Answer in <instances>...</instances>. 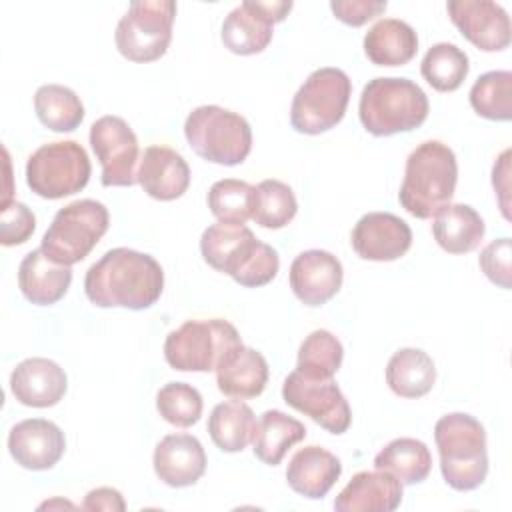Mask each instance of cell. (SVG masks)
Wrapping results in <instances>:
<instances>
[{
	"instance_id": "cell-1",
	"label": "cell",
	"mask_w": 512,
	"mask_h": 512,
	"mask_svg": "<svg viewBox=\"0 0 512 512\" xmlns=\"http://www.w3.org/2000/svg\"><path fill=\"white\" fill-rule=\"evenodd\" d=\"M164 290V272L154 256L112 248L84 276V292L98 308L144 310L156 304Z\"/></svg>"
},
{
	"instance_id": "cell-2",
	"label": "cell",
	"mask_w": 512,
	"mask_h": 512,
	"mask_svg": "<svg viewBox=\"0 0 512 512\" xmlns=\"http://www.w3.org/2000/svg\"><path fill=\"white\" fill-rule=\"evenodd\" d=\"M200 252L208 266L228 274L246 288H258L276 278L278 252L260 242L246 226L212 224L200 236Z\"/></svg>"
},
{
	"instance_id": "cell-3",
	"label": "cell",
	"mask_w": 512,
	"mask_h": 512,
	"mask_svg": "<svg viewBox=\"0 0 512 512\" xmlns=\"http://www.w3.org/2000/svg\"><path fill=\"white\" fill-rule=\"evenodd\" d=\"M456 180L458 164L452 148L440 140H426L406 158L398 200L414 218H434L450 204Z\"/></svg>"
},
{
	"instance_id": "cell-4",
	"label": "cell",
	"mask_w": 512,
	"mask_h": 512,
	"mask_svg": "<svg viewBox=\"0 0 512 512\" xmlns=\"http://www.w3.org/2000/svg\"><path fill=\"white\" fill-rule=\"evenodd\" d=\"M428 108V96L416 82L396 76H378L362 88L358 116L366 132L392 136L418 128L426 120Z\"/></svg>"
},
{
	"instance_id": "cell-5",
	"label": "cell",
	"mask_w": 512,
	"mask_h": 512,
	"mask_svg": "<svg viewBox=\"0 0 512 512\" xmlns=\"http://www.w3.org/2000/svg\"><path fill=\"white\" fill-rule=\"evenodd\" d=\"M440 470L446 484L458 492L478 488L488 474L484 426L470 414L452 412L434 426Z\"/></svg>"
},
{
	"instance_id": "cell-6",
	"label": "cell",
	"mask_w": 512,
	"mask_h": 512,
	"mask_svg": "<svg viewBox=\"0 0 512 512\" xmlns=\"http://www.w3.org/2000/svg\"><path fill=\"white\" fill-rule=\"evenodd\" d=\"M184 136L190 148L212 164H242L252 150L248 120L216 104L194 108L184 122Z\"/></svg>"
},
{
	"instance_id": "cell-7",
	"label": "cell",
	"mask_w": 512,
	"mask_h": 512,
	"mask_svg": "<svg viewBox=\"0 0 512 512\" xmlns=\"http://www.w3.org/2000/svg\"><path fill=\"white\" fill-rule=\"evenodd\" d=\"M108 208L92 198H82L60 208L42 236V250L58 264L72 266L84 260L106 234Z\"/></svg>"
},
{
	"instance_id": "cell-8",
	"label": "cell",
	"mask_w": 512,
	"mask_h": 512,
	"mask_svg": "<svg viewBox=\"0 0 512 512\" xmlns=\"http://www.w3.org/2000/svg\"><path fill=\"white\" fill-rule=\"evenodd\" d=\"M352 94L350 78L340 68L314 70L292 98L290 124L300 134H320L334 128L346 112Z\"/></svg>"
},
{
	"instance_id": "cell-9",
	"label": "cell",
	"mask_w": 512,
	"mask_h": 512,
	"mask_svg": "<svg viewBox=\"0 0 512 512\" xmlns=\"http://www.w3.org/2000/svg\"><path fill=\"white\" fill-rule=\"evenodd\" d=\"M236 344H242V340L228 320H186L168 332L164 358L180 372H210L216 370L222 356Z\"/></svg>"
},
{
	"instance_id": "cell-10",
	"label": "cell",
	"mask_w": 512,
	"mask_h": 512,
	"mask_svg": "<svg viewBox=\"0 0 512 512\" xmlns=\"http://www.w3.org/2000/svg\"><path fill=\"white\" fill-rule=\"evenodd\" d=\"M90 158L76 140L42 144L26 162V184L42 198L58 200L80 192L90 180Z\"/></svg>"
},
{
	"instance_id": "cell-11",
	"label": "cell",
	"mask_w": 512,
	"mask_h": 512,
	"mask_svg": "<svg viewBox=\"0 0 512 512\" xmlns=\"http://www.w3.org/2000/svg\"><path fill=\"white\" fill-rule=\"evenodd\" d=\"M176 2L136 0L116 26V48L132 62H152L166 54L172 40Z\"/></svg>"
},
{
	"instance_id": "cell-12",
	"label": "cell",
	"mask_w": 512,
	"mask_h": 512,
	"mask_svg": "<svg viewBox=\"0 0 512 512\" xmlns=\"http://www.w3.org/2000/svg\"><path fill=\"white\" fill-rule=\"evenodd\" d=\"M90 146L102 166V186H134L138 182V138L120 116H102L90 126Z\"/></svg>"
},
{
	"instance_id": "cell-13",
	"label": "cell",
	"mask_w": 512,
	"mask_h": 512,
	"mask_svg": "<svg viewBox=\"0 0 512 512\" xmlns=\"http://www.w3.org/2000/svg\"><path fill=\"white\" fill-rule=\"evenodd\" d=\"M282 398L330 434H344L352 422L348 400L332 378L310 380L294 370L282 384Z\"/></svg>"
},
{
	"instance_id": "cell-14",
	"label": "cell",
	"mask_w": 512,
	"mask_h": 512,
	"mask_svg": "<svg viewBox=\"0 0 512 512\" xmlns=\"http://www.w3.org/2000/svg\"><path fill=\"white\" fill-rule=\"evenodd\" d=\"M448 16L462 36L484 52H498L510 44V18L492 0H450Z\"/></svg>"
},
{
	"instance_id": "cell-15",
	"label": "cell",
	"mask_w": 512,
	"mask_h": 512,
	"mask_svg": "<svg viewBox=\"0 0 512 512\" xmlns=\"http://www.w3.org/2000/svg\"><path fill=\"white\" fill-rule=\"evenodd\" d=\"M352 248L362 260L392 262L412 246L410 226L390 212H368L352 228Z\"/></svg>"
},
{
	"instance_id": "cell-16",
	"label": "cell",
	"mask_w": 512,
	"mask_h": 512,
	"mask_svg": "<svg viewBox=\"0 0 512 512\" xmlns=\"http://www.w3.org/2000/svg\"><path fill=\"white\" fill-rule=\"evenodd\" d=\"M342 264L326 250L300 252L290 264V288L306 306H322L342 286Z\"/></svg>"
},
{
	"instance_id": "cell-17",
	"label": "cell",
	"mask_w": 512,
	"mask_h": 512,
	"mask_svg": "<svg viewBox=\"0 0 512 512\" xmlns=\"http://www.w3.org/2000/svg\"><path fill=\"white\" fill-rule=\"evenodd\" d=\"M64 450V432L44 418H26L14 424L8 434V452L26 470L52 468Z\"/></svg>"
},
{
	"instance_id": "cell-18",
	"label": "cell",
	"mask_w": 512,
	"mask_h": 512,
	"mask_svg": "<svg viewBox=\"0 0 512 512\" xmlns=\"http://www.w3.org/2000/svg\"><path fill=\"white\" fill-rule=\"evenodd\" d=\"M152 464L164 484L186 488L196 484L206 472V452L192 434H168L156 444Z\"/></svg>"
},
{
	"instance_id": "cell-19",
	"label": "cell",
	"mask_w": 512,
	"mask_h": 512,
	"mask_svg": "<svg viewBox=\"0 0 512 512\" xmlns=\"http://www.w3.org/2000/svg\"><path fill=\"white\" fill-rule=\"evenodd\" d=\"M66 388V372L48 358H26L10 374V390L24 406L50 408L62 400Z\"/></svg>"
},
{
	"instance_id": "cell-20",
	"label": "cell",
	"mask_w": 512,
	"mask_h": 512,
	"mask_svg": "<svg viewBox=\"0 0 512 512\" xmlns=\"http://www.w3.org/2000/svg\"><path fill=\"white\" fill-rule=\"evenodd\" d=\"M138 184L156 200L180 198L190 186V168L180 152L170 146H148L140 158Z\"/></svg>"
},
{
	"instance_id": "cell-21",
	"label": "cell",
	"mask_w": 512,
	"mask_h": 512,
	"mask_svg": "<svg viewBox=\"0 0 512 512\" xmlns=\"http://www.w3.org/2000/svg\"><path fill=\"white\" fill-rule=\"evenodd\" d=\"M268 382L266 358L244 344L232 346L216 366L218 390L234 400L256 398Z\"/></svg>"
},
{
	"instance_id": "cell-22",
	"label": "cell",
	"mask_w": 512,
	"mask_h": 512,
	"mask_svg": "<svg viewBox=\"0 0 512 512\" xmlns=\"http://www.w3.org/2000/svg\"><path fill=\"white\" fill-rule=\"evenodd\" d=\"M402 502V482L384 470L358 472L334 500L336 512H392Z\"/></svg>"
},
{
	"instance_id": "cell-23",
	"label": "cell",
	"mask_w": 512,
	"mask_h": 512,
	"mask_svg": "<svg viewBox=\"0 0 512 512\" xmlns=\"http://www.w3.org/2000/svg\"><path fill=\"white\" fill-rule=\"evenodd\" d=\"M342 474L340 460L322 446H304L288 462V486L310 500L324 498Z\"/></svg>"
},
{
	"instance_id": "cell-24",
	"label": "cell",
	"mask_w": 512,
	"mask_h": 512,
	"mask_svg": "<svg viewBox=\"0 0 512 512\" xmlns=\"http://www.w3.org/2000/svg\"><path fill=\"white\" fill-rule=\"evenodd\" d=\"M72 270L44 254L42 248L30 250L18 266V286L24 298L38 306L58 302L70 288Z\"/></svg>"
},
{
	"instance_id": "cell-25",
	"label": "cell",
	"mask_w": 512,
	"mask_h": 512,
	"mask_svg": "<svg viewBox=\"0 0 512 512\" xmlns=\"http://www.w3.org/2000/svg\"><path fill=\"white\" fill-rule=\"evenodd\" d=\"M418 50L416 30L398 18L378 20L364 36V52L376 66L408 64Z\"/></svg>"
},
{
	"instance_id": "cell-26",
	"label": "cell",
	"mask_w": 512,
	"mask_h": 512,
	"mask_svg": "<svg viewBox=\"0 0 512 512\" xmlns=\"http://www.w3.org/2000/svg\"><path fill=\"white\" fill-rule=\"evenodd\" d=\"M486 226L468 204H448L432 220L434 240L448 254H466L480 246Z\"/></svg>"
},
{
	"instance_id": "cell-27",
	"label": "cell",
	"mask_w": 512,
	"mask_h": 512,
	"mask_svg": "<svg viewBox=\"0 0 512 512\" xmlns=\"http://www.w3.org/2000/svg\"><path fill=\"white\" fill-rule=\"evenodd\" d=\"M272 22L258 10L254 0H244L222 22L224 46L240 56L262 52L272 40Z\"/></svg>"
},
{
	"instance_id": "cell-28",
	"label": "cell",
	"mask_w": 512,
	"mask_h": 512,
	"mask_svg": "<svg viewBox=\"0 0 512 512\" xmlns=\"http://www.w3.org/2000/svg\"><path fill=\"white\" fill-rule=\"evenodd\" d=\"M304 438L306 426L300 420L280 410H266L254 428V456L268 466H278L284 454Z\"/></svg>"
},
{
	"instance_id": "cell-29",
	"label": "cell",
	"mask_w": 512,
	"mask_h": 512,
	"mask_svg": "<svg viewBox=\"0 0 512 512\" xmlns=\"http://www.w3.org/2000/svg\"><path fill=\"white\" fill-rule=\"evenodd\" d=\"M386 382L400 398H420L436 382L434 362L420 348H400L388 360Z\"/></svg>"
},
{
	"instance_id": "cell-30",
	"label": "cell",
	"mask_w": 512,
	"mask_h": 512,
	"mask_svg": "<svg viewBox=\"0 0 512 512\" xmlns=\"http://www.w3.org/2000/svg\"><path fill=\"white\" fill-rule=\"evenodd\" d=\"M256 428L254 412L242 400L220 402L208 418V434L222 452H242L252 442Z\"/></svg>"
},
{
	"instance_id": "cell-31",
	"label": "cell",
	"mask_w": 512,
	"mask_h": 512,
	"mask_svg": "<svg viewBox=\"0 0 512 512\" xmlns=\"http://www.w3.org/2000/svg\"><path fill=\"white\" fill-rule=\"evenodd\" d=\"M374 468L390 472L402 484H418L428 478L432 456L422 440L396 438L374 456Z\"/></svg>"
},
{
	"instance_id": "cell-32",
	"label": "cell",
	"mask_w": 512,
	"mask_h": 512,
	"mask_svg": "<svg viewBox=\"0 0 512 512\" xmlns=\"http://www.w3.org/2000/svg\"><path fill=\"white\" fill-rule=\"evenodd\" d=\"M38 120L52 132H72L84 120V106L74 90L62 84H44L34 94Z\"/></svg>"
},
{
	"instance_id": "cell-33",
	"label": "cell",
	"mask_w": 512,
	"mask_h": 512,
	"mask_svg": "<svg viewBox=\"0 0 512 512\" xmlns=\"http://www.w3.org/2000/svg\"><path fill=\"white\" fill-rule=\"evenodd\" d=\"M342 358L344 348L340 340L328 330H314L298 348L296 372L310 380H328L342 366Z\"/></svg>"
},
{
	"instance_id": "cell-34",
	"label": "cell",
	"mask_w": 512,
	"mask_h": 512,
	"mask_svg": "<svg viewBox=\"0 0 512 512\" xmlns=\"http://www.w3.org/2000/svg\"><path fill=\"white\" fill-rule=\"evenodd\" d=\"M468 56L456 44L438 42L422 58V78L438 92H454L468 76Z\"/></svg>"
},
{
	"instance_id": "cell-35",
	"label": "cell",
	"mask_w": 512,
	"mask_h": 512,
	"mask_svg": "<svg viewBox=\"0 0 512 512\" xmlns=\"http://www.w3.org/2000/svg\"><path fill=\"white\" fill-rule=\"evenodd\" d=\"M254 202L256 186L244 180L224 178L214 182L208 190V208L222 224L244 226L252 218Z\"/></svg>"
},
{
	"instance_id": "cell-36",
	"label": "cell",
	"mask_w": 512,
	"mask_h": 512,
	"mask_svg": "<svg viewBox=\"0 0 512 512\" xmlns=\"http://www.w3.org/2000/svg\"><path fill=\"white\" fill-rule=\"evenodd\" d=\"M470 106L488 120L508 122L512 118V72L490 70L470 88Z\"/></svg>"
},
{
	"instance_id": "cell-37",
	"label": "cell",
	"mask_w": 512,
	"mask_h": 512,
	"mask_svg": "<svg viewBox=\"0 0 512 512\" xmlns=\"http://www.w3.org/2000/svg\"><path fill=\"white\" fill-rule=\"evenodd\" d=\"M298 202L292 188L280 180L268 178L256 186L252 220L268 230L284 228L296 216Z\"/></svg>"
},
{
	"instance_id": "cell-38",
	"label": "cell",
	"mask_w": 512,
	"mask_h": 512,
	"mask_svg": "<svg viewBox=\"0 0 512 512\" xmlns=\"http://www.w3.org/2000/svg\"><path fill=\"white\" fill-rule=\"evenodd\" d=\"M202 406L200 392L186 382H168L156 394V410L178 428L194 426L202 416Z\"/></svg>"
},
{
	"instance_id": "cell-39",
	"label": "cell",
	"mask_w": 512,
	"mask_h": 512,
	"mask_svg": "<svg viewBox=\"0 0 512 512\" xmlns=\"http://www.w3.org/2000/svg\"><path fill=\"white\" fill-rule=\"evenodd\" d=\"M36 228V216L32 210L16 200L0 206V242L4 246L24 244Z\"/></svg>"
},
{
	"instance_id": "cell-40",
	"label": "cell",
	"mask_w": 512,
	"mask_h": 512,
	"mask_svg": "<svg viewBox=\"0 0 512 512\" xmlns=\"http://www.w3.org/2000/svg\"><path fill=\"white\" fill-rule=\"evenodd\" d=\"M510 238H498L492 240L478 258V264L482 268V272L488 276L490 282H494L496 286L508 290L512 286L510 282Z\"/></svg>"
},
{
	"instance_id": "cell-41",
	"label": "cell",
	"mask_w": 512,
	"mask_h": 512,
	"mask_svg": "<svg viewBox=\"0 0 512 512\" xmlns=\"http://www.w3.org/2000/svg\"><path fill=\"white\" fill-rule=\"evenodd\" d=\"M330 10L348 26H362L386 10V0H332Z\"/></svg>"
},
{
	"instance_id": "cell-42",
	"label": "cell",
	"mask_w": 512,
	"mask_h": 512,
	"mask_svg": "<svg viewBox=\"0 0 512 512\" xmlns=\"http://www.w3.org/2000/svg\"><path fill=\"white\" fill-rule=\"evenodd\" d=\"M82 508L84 510H112V512L118 510V512H122V510H126V502L116 488L100 486L86 494Z\"/></svg>"
},
{
	"instance_id": "cell-43",
	"label": "cell",
	"mask_w": 512,
	"mask_h": 512,
	"mask_svg": "<svg viewBox=\"0 0 512 512\" xmlns=\"http://www.w3.org/2000/svg\"><path fill=\"white\" fill-rule=\"evenodd\" d=\"M508 176H510V150H504L498 160L494 162L492 168V186L498 194V202H500V210L504 214L506 220H510V212H508Z\"/></svg>"
}]
</instances>
